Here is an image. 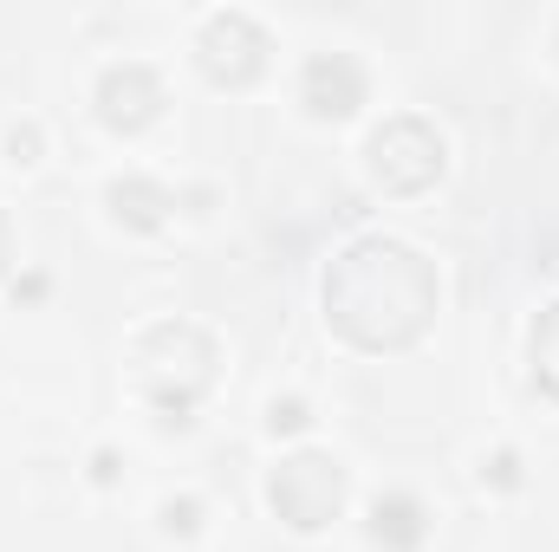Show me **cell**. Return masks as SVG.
Here are the masks:
<instances>
[{
  "label": "cell",
  "mask_w": 559,
  "mask_h": 552,
  "mask_svg": "<svg viewBox=\"0 0 559 552\" xmlns=\"http://www.w3.org/2000/svg\"><path fill=\"white\" fill-rule=\"evenodd\" d=\"M481 475H488L495 488H514V481H521V455H514V448H501V455H495V461H488Z\"/></svg>",
  "instance_id": "14"
},
{
  "label": "cell",
  "mask_w": 559,
  "mask_h": 552,
  "mask_svg": "<svg viewBox=\"0 0 559 552\" xmlns=\"http://www.w3.org/2000/svg\"><path fill=\"white\" fill-rule=\"evenodd\" d=\"M92 105H98V118L118 131V137H138L150 131L156 118H163V79L143 65V59H118V65H105L98 72V92H92Z\"/></svg>",
  "instance_id": "6"
},
{
  "label": "cell",
  "mask_w": 559,
  "mask_h": 552,
  "mask_svg": "<svg viewBox=\"0 0 559 552\" xmlns=\"http://www.w3.org/2000/svg\"><path fill=\"white\" fill-rule=\"evenodd\" d=\"M13 299H46V274H26L13 286Z\"/></svg>",
  "instance_id": "16"
},
{
  "label": "cell",
  "mask_w": 559,
  "mask_h": 552,
  "mask_svg": "<svg viewBox=\"0 0 559 552\" xmlns=\"http://www.w3.org/2000/svg\"><path fill=\"white\" fill-rule=\"evenodd\" d=\"M306 422H312V410H306L299 397H274V410H267V429H274V435H299Z\"/></svg>",
  "instance_id": "12"
},
{
  "label": "cell",
  "mask_w": 559,
  "mask_h": 552,
  "mask_svg": "<svg viewBox=\"0 0 559 552\" xmlns=\"http://www.w3.org/2000/svg\"><path fill=\"white\" fill-rule=\"evenodd\" d=\"M92 481H98V488H111V481H118V455H111V448H98V455H92Z\"/></svg>",
  "instance_id": "15"
},
{
  "label": "cell",
  "mask_w": 559,
  "mask_h": 552,
  "mask_svg": "<svg viewBox=\"0 0 559 552\" xmlns=\"http://www.w3.org/2000/svg\"><path fill=\"white\" fill-rule=\"evenodd\" d=\"M442 163H449V143L442 131L417 118V111H404V118H384L371 143H365V169H371V189H384V195H423L436 176H442Z\"/></svg>",
  "instance_id": "3"
},
{
  "label": "cell",
  "mask_w": 559,
  "mask_h": 552,
  "mask_svg": "<svg viewBox=\"0 0 559 552\" xmlns=\"http://www.w3.org/2000/svg\"><path fill=\"white\" fill-rule=\"evenodd\" d=\"M215 364H222L215 338L202 325H189V319H163L131 345V384L156 410L163 429H189L195 422V404L215 391Z\"/></svg>",
  "instance_id": "2"
},
{
  "label": "cell",
  "mask_w": 559,
  "mask_h": 552,
  "mask_svg": "<svg viewBox=\"0 0 559 552\" xmlns=\"http://www.w3.org/2000/svg\"><path fill=\"white\" fill-rule=\"evenodd\" d=\"M534 384L559 404V299L534 319Z\"/></svg>",
  "instance_id": "10"
},
{
  "label": "cell",
  "mask_w": 559,
  "mask_h": 552,
  "mask_svg": "<svg viewBox=\"0 0 559 552\" xmlns=\"http://www.w3.org/2000/svg\"><path fill=\"white\" fill-rule=\"evenodd\" d=\"M7 163H13V169L39 163V124H13V131H7Z\"/></svg>",
  "instance_id": "13"
},
{
  "label": "cell",
  "mask_w": 559,
  "mask_h": 552,
  "mask_svg": "<svg viewBox=\"0 0 559 552\" xmlns=\"http://www.w3.org/2000/svg\"><path fill=\"white\" fill-rule=\"evenodd\" d=\"M156 520H163V533H169V540H189V533L202 527V501H189V494H182V501H163V514H156Z\"/></svg>",
  "instance_id": "11"
},
{
  "label": "cell",
  "mask_w": 559,
  "mask_h": 552,
  "mask_svg": "<svg viewBox=\"0 0 559 552\" xmlns=\"http://www.w3.org/2000/svg\"><path fill=\"white\" fill-rule=\"evenodd\" d=\"M7 261H13V221L0 215V279H7Z\"/></svg>",
  "instance_id": "17"
},
{
  "label": "cell",
  "mask_w": 559,
  "mask_h": 552,
  "mask_svg": "<svg viewBox=\"0 0 559 552\" xmlns=\"http://www.w3.org/2000/svg\"><path fill=\"white\" fill-rule=\"evenodd\" d=\"M365 98H371V79H365V65H358L352 52H312V59H306V72H299V105H306L319 124L352 118Z\"/></svg>",
  "instance_id": "7"
},
{
  "label": "cell",
  "mask_w": 559,
  "mask_h": 552,
  "mask_svg": "<svg viewBox=\"0 0 559 552\" xmlns=\"http://www.w3.org/2000/svg\"><path fill=\"white\" fill-rule=\"evenodd\" d=\"M105 208H111L118 228H131V235H156V228L176 215V195H169L156 176H118V182H105Z\"/></svg>",
  "instance_id": "8"
},
{
  "label": "cell",
  "mask_w": 559,
  "mask_h": 552,
  "mask_svg": "<svg viewBox=\"0 0 559 552\" xmlns=\"http://www.w3.org/2000/svg\"><path fill=\"white\" fill-rule=\"evenodd\" d=\"M436 299H442L436 267L411 241H391V235H358L352 248H338L319 286L325 325L352 351H378V358L417 345L436 325Z\"/></svg>",
  "instance_id": "1"
},
{
  "label": "cell",
  "mask_w": 559,
  "mask_h": 552,
  "mask_svg": "<svg viewBox=\"0 0 559 552\" xmlns=\"http://www.w3.org/2000/svg\"><path fill=\"white\" fill-rule=\"evenodd\" d=\"M267 52H274L267 26H261L254 13H241V7L209 13V20H202V33H195V65H202V79H209V85H222V92L254 85V79L267 72Z\"/></svg>",
  "instance_id": "5"
},
{
  "label": "cell",
  "mask_w": 559,
  "mask_h": 552,
  "mask_svg": "<svg viewBox=\"0 0 559 552\" xmlns=\"http://www.w3.org/2000/svg\"><path fill=\"white\" fill-rule=\"evenodd\" d=\"M371 540L384 552H417L429 540V507L417 494H378L371 507Z\"/></svg>",
  "instance_id": "9"
},
{
  "label": "cell",
  "mask_w": 559,
  "mask_h": 552,
  "mask_svg": "<svg viewBox=\"0 0 559 552\" xmlns=\"http://www.w3.org/2000/svg\"><path fill=\"white\" fill-rule=\"evenodd\" d=\"M267 501L293 533H325L345 514V468L325 448H293L267 475Z\"/></svg>",
  "instance_id": "4"
}]
</instances>
